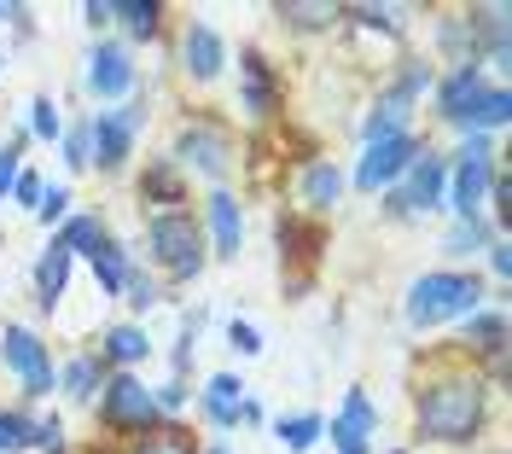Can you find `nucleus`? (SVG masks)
Instances as JSON below:
<instances>
[{
    "mask_svg": "<svg viewBox=\"0 0 512 454\" xmlns=\"http://www.w3.org/2000/svg\"><path fill=\"white\" fill-rule=\"evenodd\" d=\"M460 344H466L472 356H489L495 367H501V356H507V315H501V309H478Z\"/></svg>",
    "mask_w": 512,
    "mask_h": 454,
    "instance_id": "4468645a",
    "label": "nucleus"
},
{
    "mask_svg": "<svg viewBox=\"0 0 512 454\" xmlns=\"http://www.w3.org/2000/svg\"><path fill=\"white\" fill-rule=\"evenodd\" d=\"M0 356L6 367L24 379V396H53L59 390V373H53V356H47V344L35 338L30 326H6V338H0Z\"/></svg>",
    "mask_w": 512,
    "mask_h": 454,
    "instance_id": "39448f33",
    "label": "nucleus"
},
{
    "mask_svg": "<svg viewBox=\"0 0 512 454\" xmlns=\"http://www.w3.org/2000/svg\"><path fill=\"white\" fill-rule=\"evenodd\" d=\"M320 431H326V420H320V414H297V420H280V425H274V437H280L291 454H309Z\"/></svg>",
    "mask_w": 512,
    "mask_h": 454,
    "instance_id": "a878e982",
    "label": "nucleus"
},
{
    "mask_svg": "<svg viewBox=\"0 0 512 454\" xmlns=\"http://www.w3.org/2000/svg\"><path fill=\"white\" fill-rule=\"evenodd\" d=\"M181 402H187V385H181V379H169V385L158 390V414H163V408H169V414H175V408H181Z\"/></svg>",
    "mask_w": 512,
    "mask_h": 454,
    "instance_id": "a19ab883",
    "label": "nucleus"
},
{
    "mask_svg": "<svg viewBox=\"0 0 512 454\" xmlns=\"http://www.w3.org/2000/svg\"><path fill=\"white\" fill-rule=\"evenodd\" d=\"M0 18H6V6H0Z\"/></svg>",
    "mask_w": 512,
    "mask_h": 454,
    "instance_id": "a18cd8bd",
    "label": "nucleus"
},
{
    "mask_svg": "<svg viewBox=\"0 0 512 454\" xmlns=\"http://www.w3.org/2000/svg\"><path fill=\"white\" fill-rule=\"evenodd\" d=\"M99 385H105V367H99V356H76L59 373V390L70 396V402H94Z\"/></svg>",
    "mask_w": 512,
    "mask_h": 454,
    "instance_id": "4be33fe9",
    "label": "nucleus"
},
{
    "mask_svg": "<svg viewBox=\"0 0 512 454\" xmlns=\"http://www.w3.org/2000/svg\"><path fill=\"white\" fill-rule=\"evenodd\" d=\"M146 245H152V257L169 280H198V268H204V233L192 222V210H158L152 222H146Z\"/></svg>",
    "mask_w": 512,
    "mask_h": 454,
    "instance_id": "7ed1b4c3",
    "label": "nucleus"
},
{
    "mask_svg": "<svg viewBox=\"0 0 512 454\" xmlns=\"http://www.w3.org/2000/svg\"><path fill=\"white\" fill-rule=\"evenodd\" d=\"M489 268H495L501 280L512 274V245H507V239H495V245H489Z\"/></svg>",
    "mask_w": 512,
    "mask_h": 454,
    "instance_id": "79ce46f5",
    "label": "nucleus"
},
{
    "mask_svg": "<svg viewBox=\"0 0 512 454\" xmlns=\"http://www.w3.org/2000/svg\"><path fill=\"white\" fill-rule=\"evenodd\" d=\"M414 425L431 443H472L483 431V379L478 373H437L419 390Z\"/></svg>",
    "mask_w": 512,
    "mask_h": 454,
    "instance_id": "f257e3e1",
    "label": "nucleus"
},
{
    "mask_svg": "<svg viewBox=\"0 0 512 454\" xmlns=\"http://www.w3.org/2000/svg\"><path fill=\"white\" fill-rule=\"evenodd\" d=\"M280 18H291V24H303V30H320V24H332V18H344L338 6H309V0H291V6H280Z\"/></svg>",
    "mask_w": 512,
    "mask_h": 454,
    "instance_id": "7c9ffc66",
    "label": "nucleus"
},
{
    "mask_svg": "<svg viewBox=\"0 0 512 454\" xmlns=\"http://www.w3.org/2000/svg\"><path fill=\"white\" fill-rule=\"evenodd\" d=\"M99 356L105 361H117V367H134V361H146L152 356V338H146V332H140V326H111V332H105V344H99Z\"/></svg>",
    "mask_w": 512,
    "mask_h": 454,
    "instance_id": "412c9836",
    "label": "nucleus"
},
{
    "mask_svg": "<svg viewBox=\"0 0 512 454\" xmlns=\"http://www.w3.org/2000/svg\"><path fill=\"white\" fill-rule=\"evenodd\" d=\"M198 454H233V449H227V443H210V449H198Z\"/></svg>",
    "mask_w": 512,
    "mask_h": 454,
    "instance_id": "c03bdc74",
    "label": "nucleus"
},
{
    "mask_svg": "<svg viewBox=\"0 0 512 454\" xmlns=\"http://www.w3.org/2000/svg\"><path fill=\"white\" fill-rule=\"evenodd\" d=\"M507 117H512V94H507V88H483V94L472 99V111H466L454 129H466V134H495V129H507Z\"/></svg>",
    "mask_w": 512,
    "mask_h": 454,
    "instance_id": "dca6fc26",
    "label": "nucleus"
},
{
    "mask_svg": "<svg viewBox=\"0 0 512 454\" xmlns=\"http://www.w3.org/2000/svg\"><path fill=\"white\" fill-rule=\"evenodd\" d=\"M175 163H187V169L210 175V181H227V169H233V140H227V129H216V123H187V129H181V146H175Z\"/></svg>",
    "mask_w": 512,
    "mask_h": 454,
    "instance_id": "1a4fd4ad",
    "label": "nucleus"
},
{
    "mask_svg": "<svg viewBox=\"0 0 512 454\" xmlns=\"http://www.w3.org/2000/svg\"><path fill=\"white\" fill-rule=\"evenodd\" d=\"M128 88H134V65H128V47H117V41L94 47V53H88V94H99V99H123Z\"/></svg>",
    "mask_w": 512,
    "mask_h": 454,
    "instance_id": "9b49d317",
    "label": "nucleus"
},
{
    "mask_svg": "<svg viewBox=\"0 0 512 454\" xmlns=\"http://www.w3.org/2000/svg\"><path fill=\"white\" fill-rule=\"evenodd\" d=\"M128 303H134V309H152V303H158V286H152V280H146V274H128Z\"/></svg>",
    "mask_w": 512,
    "mask_h": 454,
    "instance_id": "58836bf2",
    "label": "nucleus"
},
{
    "mask_svg": "<svg viewBox=\"0 0 512 454\" xmlns=\"http://www.w3.org/2000/svg\"><path fill=\"white\" fill-rule=\"evenodd\" d=\"M338 198H344V169L326 163V158L309 163V169H303V204H309V210H332Z\"/></svg>",
    "mask_w": 512,
    "mask_h": 454,
    "instance_id": "6ab92c4d",
    "label": "nucleus"
},
{
    "mask_svg": "<svg viewBox=\"0 0 512 454\" xmlns=\"http://www.w3.org/2000/svg\"><path fill=\"white\" fill-rule=\"evenodd\" d=\"M64 280H70V251H64L59 239L47 245V257L35 262V303L53 315L59 309V297H64Z\"/></svg>",
    "mask_w": 512,
    "mask_h": 454,
    "instance_id": "2eb2a0df",
    "label": "nucleus"
},
{
    "mask_svg": "<svg viewBox=\"0 0 512 454\" xmlns=\"http://www.w3.org/2000/svg\"><path fill=\"white\" fill-rule=\"evenodd\" d=\"M117 18H123L134 35H158L163 6H158V0H117Z\"/></svg>",
    "mask_w": 512,
    "mask_h": 454,
    "instance_id": "c85d7f7f",
    "label": "nucleus"
},
{
    "mask_svg": "<svg viewBox=\"0 0 512 454\" xmlns=\"http://www.w3.org/2000/svg\"><path fill=\"white\" fill-rule=\"evenodd\" d=\"M210 227H216V257L233 262L239 257V239H245V216H239V198L233 193L210 198Z\"/></svg>",
    "mask_w": 512,
    "mask_h": 454,
    "instance_id": "f3484780",
    "label": "nucleus"
},
{
    "mask_svg": "<svg viewBox=\"0 0 512 454\" xmlns=\"http://www.w3.org/2000/svg\"><path fill=\"white\" fill-rule=\"evenodd\" d=\"M222 65H227L222 35L210 30V24H187V35H181V70H187L192 82H216Z\"/></svg>",
    "mask_w": 512,
    "mask_h": 454,
    "instance_id": "f8f14e48",
    "label": "nucleus"
},
{
    "mask_svg": "<svg viewBox=\"0 0 512 454\" xmlns=\"http://www.w3.org/2000/svg\"><path fill=\"white\" fill-rule=\"evenodd\" d=\"M59 245L70 257H94L99 245H105V222H99V216H64Z\"/></svg>",
    "mask_w": 512,
    "mask_h": 454,
    "instance_id": "5701e85b",
    "label": "nucleus"
},
{
    "mask_svg": "<svg viewBox=\"0 0 512 454\" xmlns=\"http://www.w3.org/2000/svg\"><path fill=\"white\" fill-rule=\"evenodd\" d=\"M373 425H379V408L367 390H350L344 396V414L332 420V443L338 454H373Z\"/></svg>",
    "mask_w": 512,
    "mask_h": 454,
    "instance_id": "9d476101",
    "label": "nucleus"
},
{
    "mask_svg": "<svg viewBox=\"0 0 512 454\" xmlns=\"http://www.w3.org/2000/svg\"><path fill=\"white\" fill-rule=\"evenodd\" d=\"M64 216H70V187H47L41 204H35V222L53 227V222H64Z\"/></svg>",
    "mask_w": 512,
    "mask_h": 454,
    "instance_id": "473e14b6",
    "label": "nucleus"
},
{
    "mask_svg": "<svg viewBox=\"0 0 512 454\" xmlns=\"http://www.w3.org/2000/svg\"><path fill=\"white\" fill-rule=\"evenodd\" d=\"M239 402H245V385L233 379V373H216L210 385H204V414H210V425H239Z\"/></svg>",
    "mask_w": 512,
    "mask_h": 454,
    "instance_id": "a211bd4d",
    "label": "nucleus"
},
{
    "mask_svg": "<svg viewBox=\"0 0 512 454\" xmlns=\"http://www.w3.org/2000/svg\"><path fill=\"white\" fill-rule=\"evenodd\" d=\"M30 129H35V140H59L64 134V117H59V105H53V99L41 94L30 105Z\"/></svg>",
    "mask_w": 512,
    "mask_h": 454,
    "instance_id": "2f4dec72",
    "label": "nucleus"
},
{
    "mask_svg": "<svg viewBox=\"0 0 512 454\" xmlns=\"http://www.w3.org/2000/svg\"><path fill=\"white\" fill-rule=\"evenodd\" d=\"M239 76H245V111L251 117H268L274 111V70L262 65V53H245L239 59Z\"/></svg>",
    "mask_w": 512,
    "mask_h": 454,
    "instance_id": "aec40b11",
    "label": "nucleus"
},
{
    "mask_svg": "<svg viewBox=\"0 0 512 454\" xmlns=\"http://www.w3.org/2000/svg\"><path fill=\"white\" fill-rule=\"evenodd\" d=\"M483 309V280L478 274H454V268H437V274H419L408 286V326L431 332L443 321H472Z\"/></svg>",
    "mask_w": 512,
    "mask_h": 454,
    "instance_id": "f03ea898",
    "label": "nucleus"
},
{
    "mask_svg": "<svg viewBox=\"0 0 512 454\" xmlns=\"http://www.w3.org/2000/svg\"><path fill=\"white\" fill-rule=\"evenodd\" d=\"M140 193L158 198V204H181V181H175V169H169V163H152V169H146V181H140Z\"/></svg>",
    "mask_w": 512,
    "mask_h": 454,
    "instance_id": "c756f323",
    "label": "nucleus"
},
{
    "mask_svg": "<svg viewBox=\"0 0 512 454\" xmlns=\"http://www.w3.org/2000/svg\"><path fill=\"white\" fill-rule=\"evenodd\" d=\"M99 420L111 425V431H134V437H146V431L158 425V396L140 385L134 373H117V379L99 385Z\"/></svg>",
    "mask_w": 512,
    "mask_h": 454,
    "instance_id": "20e7f679",
    "label": "nucleus"
},
{
    "mask_svg": "<svg viewBox=\"0 0 512 454\" xmlns=\"http://www.w3.org/2000/svg\"><path fill=\"white\" fill-rule=\"evenodd\" d=\"M35 449V420H24L18 408H0V454Z\"/></svg>",
    "mask_w": 512,
    "mask_h": 454,
    "instance_id": "cd10ccee",
    "label": "nucleus"
},
{
    "mask_svg": "<svg viewBox=\"0 0 512 454\" xmlns=\"http://www.w3.org/2000/svg\"><path fill=\"white\" fill-rule=\"evenodd\" d=\"M350 18H355V24H367V30H390V35L402 30L390 6H350Z\"/></svg>",
    "mask_w": 512,
    "mask_h": 454,
    "instance_id": "f704fd0d",
    "label": "nucleus"
},
{
    "mask_svg": "<svg viewBox=\"0 0 512 454\" xmlns=\"http://www.w3.org/2000/svg\"><path fill=\"white\" fill-rule=\"evenodd\" d=\"M82 12H88V24H111V18H117V0H88V6H82Z\"/></svg>",
    "mask_w": 512,
    "mask_h": 454,
    "instance_id": "37998d69",
    "label": "nucleus"
},
{
    "mask_svg": "<svg viewBox=\"0 0 512 454\" xmlns=\"http://www.w3.org/2000/svg\"><path fill=\"white\" fill-rule=\"evenodd\" d=\"M64 163H70V169H88V129L64 134Z\"/></svg>",
    "mask_w": 512,
    "mask_h": 454,
    "instance_id": "4c0bfd02",
    "label": "nucleus"
},
{
    "mask_svg": "<svg viewBox=\"0 0 512 454\" xmlns=\"http://www.w3.org/2000/svg\"><path fill=\"white\" fill-rule=\"evenodd\" d=\"M227 350H233V356H262V338H256V326H251V321H233V326H227Z\"/></svg>",
    "mask_w": 512,
    "mask_h": 454,
    "instance_id": "72a5a7b5",
    "label": "nucleus"
},
{
    "mask_svg": "<svg viewBox=\"0 0 512 454\" xmlns=\"http://www.w3.org/2000/svg\"><path fill=\"white\" fill-rule=\"evenodd\" d=\"M443 187H448V158L425 152L408 163L402 187H390V216H414V210H443Z\"/></svg>",
    "mask_w": 512,
    "mask_h": 454,
    "instance_id": "0eeeda50",
    "label": "nucleus"
},
{
    "mask_svg": "<svg viewBox=\"0 0 512 454\" xmlns=\"http://www.w3.org/2000/svg\"><path fill=\"white\" fill-rule=\"evenodd\" d=\"M35 449L64 454V425L59 420H35Z\"/></svg>",
    "mask_w": 512,
    "mask_h": 454,
    "instance_id": "c9c22d12",
    "label": "nucleus"
},
{
    "mask_svg": "<svg viewBox=\"0 0 512 454\" xmlns=\"http://www.w3.org/2000/svg\"><path fill=\"white\" fill-rule=\"evenodd\" d=\"M12 181H18V146H0V198L12 193Z\"/></svg>",
    "mask_w": 512,
    "mask_h": 454,
    "instance_id": "ea45409f",
    "label": "nucleus"
},
{
    "mask_svg": "<svg viewBox=\"0 0 512 454\" xmlns=\"http://www.w3.org/2000/svg\"><path fill=\"white\" fill-rule=\"evenodd\" d=\"M94 274H99V286H105L111 297L123 292V286H128V257H123V245H111V239H105V245L94 251Z\"/></svg>",
    "mask_w": 512,
    "mask_h": 454,
    "instance_id": "bb28decb",
    "label": "nucleus"
},
{
    "mask_svg": "<svg viewBox=\"0 0 512 454\" xmlns=\"http://www.w3.org/2000/svg\"><path fill=\"white\" fill-rule=\"evenodd\" d=\"M41 193H47V187H41V175H18V181H12V198H18L24 210H35V204H41Z\"/></svg>",
    "mask_w": 512,
    "mask_h": 454,
    "instance_id": "e433bc0d",
    "label": "nucleus"
},
{
    "mask_svg": "<svg viewBox=\"0 0 512 454\" xmlns=\"http://www.w3.org/2000/svg\"><path fill=\"white\" fill-rule=\"evenodd\" d=\"M419 158V140L414 134H390V140H373L367 146V158L355 169V187L361 193H379V187H396L402 175H408V163Z\"/></svg>",
    "mask_w": 512,
    "mask_h": 454,
    "instance_id": "6e6552de",
    "label": "nucleus"
},
{
    "mask_svg": "<svg viewBox=\"0 0 512 454\" xmlns=\"http://www.w3.org/2000/svg\"><path fill=\"white\" fill-rule=\"evenodd\" d=\"M483 245H495V239H489V227H483V216L454 222V227H448V239H443L448 257H472V251H483Z\"/></svg>",
    "mask_w": 512,
    "mask_h": 454,
    "instance_id": "393cba45",
    "label": "nucleus"
},
{
    "mask_svg": "<svg viewBox=\"0 0 512 454\" xmlns=\"http://www.w3.org/2000/svg\"><path fill=\"white\" fill-rule=\"evenodd\" d=\"M134 454H198V443H192L181 425H152V431L134 443Z\"/></svg>",
    "mask_w": 512,
    "mask_h": 454,
    "instance_id": "b1692460",
    "label": "nucleus"
},
{
    "mask_svg": "<svg viewBox=\"0 0 512 454\" xmlns=\"http://www.w3.org/2000/svg\"><path fill=\"white\" fill-rule=\"evenodd\" d=\"M134 129H140V105L94 111V123H88V163H99V169H123L128 152H134Z\"/></svg>",
    "mask_w": 512,
    "mask_h": 454,
    "instance_id": "423d86ee",
    "label": "nucleus"
},
{
    "mask_svg": "<svg viewBox=\"0 0 512 454\" xmlns=\"http://www.w3.org/2000/svg\"><path fill=\"white\" fill-rule=\"evenodd\" d=\"M483 88H489V82H483V65H478V59H460V70L448 76L443 94H437V111H443L448 123H460V117L472 111V99H478Z\"/></svg>",
    "mask_w": 512,
    "mask_h": 454,
    "instance_id": "ddd939ff",
    "label": "nucleus"
}]
</instances>
